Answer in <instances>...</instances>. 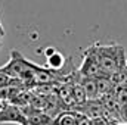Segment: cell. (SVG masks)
Returning a JSON list of instances; mask_svg holds the SVG:
<instances>
[{
  "instance_id": "9",
  "label": "cell",
  "mask_w": 127,
  "mask_h": 125,
  "mask_svg": "<svg viewBox=\"0 0 127 125\" xmlns=\"http://www.w3.org/2000/svg\"><path fill=\"white\" fill-rule=\"evenodd\" d=\"M4 35H6V31H4V27H3V24L0 21V38H3Z\"/></svg>"
},
{
  "instance_id": "4",
  "label": "cell",
  "mask_w": 127,
  "mask_h": 125,
  "mask_svg": "<svg viewBox=\"0 0 127 125\" xmlns=\"http://www.w3.org/2000/svg\"><path fill=\"white\" fill-rule=\"evenodd\" d=\"M22 109V107H21ZM24 110V109H22ZM25 116H27V121H28V125H52L53 124V119L44 113V112H40L37 109H31V112H27L24 110Z\"/></svg>"
},
{
  "instance_id": "12",
  "label": "cell",
  "mask_w": 127,
  "mask_h": 125,
  "mask_svg": "<svg viewBox=\"0 0 127 125\" xmlns=\"http://www.w3.org/2000/svg\"><path fill=\"white\" fill-rule=\"evenodd\" d=\"M126 122H127V119H126Z\"/></svg>"
},
{
  "instance_id": "2",
  "label": "cell",
  "mask_w": 127,
  "mask_h": 125,
  "mask_svg": "<svg viewBox=\"0 0 127 125\" xmlns=\"http://www.w3.org/2000/svg\"><path fill=\"white\" fill-rule=\"evenodd\" d=\"M0 124H16L28 125L24 110L12 103H1L0 106Z\"/></svg>"
},
{
  "instance_id": "8",
  "label": "cell",
  "mask_w": 127,
  "mask_h": 125,
  "mask_svg": "<svg viewBox=\"0 0 127 125\" xmlns=\"http://www.w3.org/2000/svg\"><path fill=\"white\" fill-rule=\"evenodd\" d=\"M10 81H12V78L0 69V90L4 88V87H7V85L10 84Z\"/></svg>"
},
{
  "instance_id": "6",
  "label": "cell",
  "mask_w": 127,
  "mask_h": 125,
  "mask_svg": "<svg viewBox=\"0 0 127 125\" xmlns=\"http://www.w3.org/2000/svg\"><path fill=\"white\" fill-rule=\"evenodd\" d=\"M81 85H83V88H84L86 97H87L89 100H96V97L99 96V91H97V84H96L95 78H86Z\"/></svg>"
},
{
  "instance_id": "1",
  "label": "cell",
  "mask_w": 127,
  "mask_h": 125,
  "mask_svg": "<svg viewBox=\"0 0 127 125\" xmlns=\"http://www.w3.org/2000/svg\"><path fill=\"white\" fill-rule=\"evenodd\" d=\"M93 47H95L97 63L103 77L112 78L114 75L126 69V53L121 46H117V44L102 46L96 43Z\"/></svg>"
},
{
  "instance_id": "7",
  "label": "cell",
  "mask_w": 127,
  "mask_h": 125,
  "mask_svg": "<svg viewBox=\"0 0 127 125\" xmlns=\"http://www.w3.org/2000/svg\"><path fill=\"white\" fill-rule=\"evenodd\" d=\"M77 125H92V118L81 113V112H77Z\"/></svg>"
},
{
  "instance_id": "5",
  "label": "cell",
  "mask_w": 127,
  "mask_h": 125,
  "mask_svg": "<svg viewBox=\"0 0 127 125\" xmlns=\"http://www.w3.org/2000/svg\"><path fill=\"white\" fill-rule=\"evenodd\" d=\"M46 59H47V66L52 69H61L65 65V58L62 53L56 52L55 49H46Z\"/></svg>"
},
{
  "instance_id": "3",
  "label": "cell",
  "mask_w": 127,
  "mask_h": 125,
  "mask_svg": "<svg viewBox=\"0 0 127 125\" xmlns=\"http://www.w3.org/2000/svg\"><path fill=\"white\" fill-rule=\"evenodd\" d=\"M80 74L84 78H95V80L103 77L100 72L99 63H97V58H96V52L93 46L90 49H87L83 55V63L80 68Z\"/></svg>"
},
{
  "instance_id": "10",
  "label": "cell",
  "mask_w": 127,
  "mask_h": 125,
  "mask_svg": "<svg viewBox=\"0 0 127 125\" xmlns=\"http://www.w3.org/2000/svg\"><path fill=\"white\" fill-rule=\"evenodd\" d=\"M111 125H127V122H117V121H111Z\"/></svg>"
},
{
  "instance_id": "11",
  "label": "cell",
  "mask_w": 127,
  "mask_h": 125,
  "mask_svg": "<svg viewBox=\"0 0 127 125\" xmlns=\"http://www.w3.org/2000/svg\"><path fill=\"white\" fill-rule=\"evenodd\" d=\"M3 38H0V49H1V44H3V41H1Z\"/></svg>"
}]
</instances>
